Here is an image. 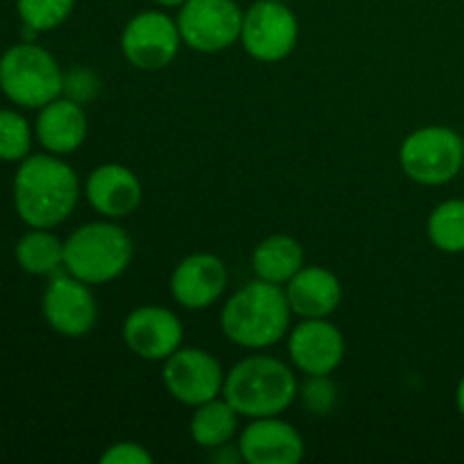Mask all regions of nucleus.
<instances>
[{
  "label": "nucleus",
  "mask_w": 464,
  "mask_h": 464,
  "mask_svg": "<svg viewBox=\"0 0 464 464\" xmlns=\"http://www.w3.org/2000/svg\"><path fill=\"white\" fill-rule=\"evenodd\" d=\"M12 198L16 216L30 229H54L75 211L80 202V179L57 154H30L18 163Z\"/></svg>",
  "instance_id": "1"
},
{
  "label": "nucleus",
  "mask_w": 464,
  "mask_h": 464,
  "mask_svg": "<svg viewBox=\"0 0 464 464\" xmlns=\"http://www.w3.org/2000/svg\"><path fill=\"white\" fill-rule=\"evenodd\" d=\"M290 308L284 285L254 279L225 302L220 324L229 343L243 349H267L285 338Z\"/></svg>",
  "instance_id": "2"
},
{
  "label": "nucleus",
  "mask_w": 464,
  "mask_h": 464,
  "mask_svg": "<svg viewBox=\"0 0 464 464\" xmlns=\"http://www.w3.org/2000/svg\"><path fill=\"white\" fill-rule=\"evenodd\" d=\"M299 383L284 361L266 353L247 356L225 374L222 397L240 417L284 415L297 399Z\"/></svg>",
  "instance_id": "3"
},
{
  "label": "nucleus",
  "mask_w": 464,
  "mask_h": 464,
  "mask_svg": "<svg viewBox=\"0 0 464 464\" xmlns=\"http://www.w3.org/2000/svg\"><path fill=\"white\" fill-rule=\"evenodd\" d=\"M134 243L113 220L82 225L63 240V270L89 285L118 279L130 267Z\"/></svg>",
  "instance_id": "4"
},
{
  "label": "nucleus",
  "mask_w": 464,
  "mask_h": 464,
  "mask_svg": "<svg viewBox=\"0 0 464 464\" xmlns=\"http://www.w3.org/2000/svg\"><path fill=\"white\" fill-rule=\"evenodd\" d=\"M0 91L21 109H41L63 91V71L34 41H18L0 54Z\"/></svg>",
  "instance_id": "5"
},
{
  "label": "nucleus",
  "mask_w": 464,
  "mask_h": 464,
  "mask_svg": "<svg viewBox=\"0 0 464 464\" xmlns=\"http://www.w3.org/2000/svg\"><path fill=\"white\" fill-rule=\"evenodd\" d=\"M464 139L444 125L411 131L399 150V163L408 179L421 186H444L462 172Z\"/></svg>",
  "instance_id": "6"
},
{
  "label": "nucleus",
  "mask_w": 464,
  "mask_h": 464,
  "mask_svg": "<svg viewBox=\"0 0 464 464\" xmlns=\"http://www.w3.org/2000/svg\"><path fill=\"white\" fill-rule=\"evenodd\" d=\"M297 39L299 21L284 0H256L243 12L240 44L256 62H281L293 53Z\"/></svg>",
  "instance_id": "7"
},
{
  "label": "nucleus",
  "mask_w": 464,
  "mask_h": 464,
  "mask_svg": "<svg viewBox=\"0 0 464 464\" xmlns=\"http://www.w3.org/2000/svg\"><path fill=\"white\" fill-rule=\"evenodd\" d=\"M177 25L190 50L222 53L240 41L243 9L236 0H186L177 14Z\"/></svg>",
  "instance_id": "8"
},
{
  "label": "nucleus",
  "mask_w": 464,
  "mask_h": 464,
  "mask_svg": "<svg viewBox=\"0 0 464 464\" xmlns=\"http://www.w3.org/2000/svg\"><path fill=\"white\" fill-rule=\"evenodd\" d=\"M177 18L168 16L161 9H145L127 21L121 34L122 57L139 71H163L175 62L179 45Z\"/></svg>",
  "instance_id": "9"
},
{
  "label": "nucleus",
  "mask_w": 464,
  "mask_h": 464,
  "mask_svg": "<svg viewBox=\"0 0 464 464\" xmlns=\"http://www.w3.org/2000/svg\"><path fill=\"white\" fill-rule=\"evenodd\" d=\"M161 379L168 394L190 408L220 397L225 388V372L216 356L193 347H179L168 356Z\"/></svg>",
  "instance_id": "10"
},
{
  "label": "nucleus",
  "mask_w": 464,
  "mask_h": 464,
  "mask_svg": "<svg viewBox=\"0 0 464 464\" xmlns=\"http://www.w3.org/2000/svg\"><path fill=\"white\" fill-rule=\"evenodd\" d=\"M41 311L50 329L63 338H82L98 322V304L91 285L66 270L50 276L41 297Z\"/></svg>",
  "instance_id": "11"
},
{
  "label": "nucleus",
  "mask_w": 464,
  "mask_h": 464,
  "mask_svg": "<svg viewBox=\"0 0 464 464\" xmlns=\"http://www.w3.org/2000/svg\"><path fill=\"white\" fill-rule=\"evenodd\" d=\"M122 340L134 356L150 362H163L181 347V320L163 306H140L125 317Z\"/></svg>",
  "instance_id": "12"
},
{
  "label": "nucleus",
  "mask_w": 464,
  "mask_h": 464,
  "mask_svg": "<svg viewBox=\"0 0 464 464\" xmlns=\"http://www.w3.org/2000/svg\"><path fill=\"white\" fill-rule=\"evenodd\" d=\"M240 460L247 464H297L306 453L302 433L276 417L252 420L238 438Z\"/></svg>",
  "instance_id": "13"
},
{
  "label": "nucleus",
  "mask_w": 464,
  "mask_h": 464,
  "mask_svg": "<svg viewBox=\"0 0 464 464\" xmlns=\"http://www.w3.org/2000/svg\"><path fill=\"white\" fill-rule=\"evenodd\" d=\"M288 356L302 374H334L344 358V335L326 317L302 320L288 335Z\"/></svg>",
  "instance_id": "14"
},
{
  "label": "nucleus",
  "mask_w": 464,
  "mask_h": 464,
  "mask_svg": "<svg viewBox=\"0 0 464 464\" xmlns=\"http://www.w3.org/2000/svg\"><path fill=\"white\" fill-rule=\"evenodd\" d=\"M227 288V266L216 254L198 252L175 266L170 295L188 311H204L222 297Z\"/></svg>",
  "instance_id": "15"
},
{
  "label": "nucleus",
  "mask_w": 464,
  "mask_h": 464,
  "mask_svg": "<svg viewBox=\"0 0 464 464\" xmlns=\"http://www.w3.org/2000/svg\"><path fill=\"white\" fill-rule=\"evenodd\" d=\"M84 195L95 213L109 220L131 216L143 202V184L121 163H102L89 175Z\"/></svg>",
  "instance_id": "16"
},
{
  "label": "nucleus",
  "mask_w": 464,
  "mask_h": 464,
  "mask_svg": "<svg viewBox=\"0 0 464 464\" xmlns=\"http://www.w3.org/2000/svg\"><path fill=\"white\" fill-rule=\"evenodd\" d=\"M89 134V118L84 104L59 95L39 109L34 121V139L41 148L57 157H66L84 145Z\"/></svg>",
  "instance_id": "17"
},
{
  "label": "nucleus",
  "mask_w": 464,
  "mask_h": 464,
  "mask_svg": "<svg viewBox=\"0 0 464 464\" xmlns=\"http://www.w3.org/2000/svg\"><path fill=\"white\" fill-rule=\"evenodd\" d=\"M284 288L290 308L302 320L334 315L343 302L340 279L320 266H304Z\"/></svg>",
  "instance_id": "18"
},
{
  "label": "nucleus",
  "mask_w": 464,
  "mask_h": 464,
  "mask_svg": "<svg viewBox=\"0 0 464 464\" xmlns=\"http://www.w3.org/2000/svg\"><path fill=\"white\" fill-rule=\"evenodd\" d=\"M304 266H306L304 247L293 236H267L252 252V270L256 279L270 281L276 285L288 284Z\"/></svg>",
  "instance_id": "19"
},
{
  "label": "nucleus",
  "mask_w": 464,
  "mask_h": 464,
  "mask_svg": "<svg viewBox=\"0 0 464 464\" xmlns=\"http://www.w3.org/2000/svg\"><path fill=\"white\" fill-rule=\"evenodd\" d=\"M238 412L225 397H216L195 406L190 417L188 433L198 447L225 449L238 433Z\"/></svg>",
  "instance_id": "20"
},
{
  "label": "nucleus",
  "mask_w": 464,
  "mask_h": 464,
  "mask_svg": "<svg viewBox=\"0 0 464 464\" xmlns=\"http://www.w3.org/2000/svg\"><path fill=\"white\" fill-rule=\"evenodd\" d=\"M18 267L32 276H53L63 270V240L50 229H30L14 247Z\"/></svg>",
  "instance_id": "21"
},
{
  "label": "nucleus",
  "mask_w": 464,
  "mask_h": 464,
  "mask_svg": "<svg viewBox=\"0 0 464 464\" xmlns=\"http://www.w3.org/2000/svg\"><path fill=\"white\" fill-rule=\"evenodd\" d=\"M429 238L440 252L462 254L464 252V199H447L430 211Z\"/></svg>",
  "instance_id": "22"
},
{
  "label": "nucleus",
  "mask_w": 464,
  "mask_h": 464,
  "mask_svg": "<svg viewBox=\"0 0 464 464\" xmlns=\"http://www.w3.org/2000/svg\"><path fill=\"white\" fill-rule=\"evenodd\" d=\"M34 127L16 109H0V161L21 163L32 154Z\"/></svg>",
  "instance_id": "23"
},
{
  "label": "nucleus",
  "mask_w": 464,
  "mask_h": 464,
  "mask_svg": "<svg viewBox=\"0 0 464 464\" xmlns=\"http://www.w3.org/2000/svg\"><path fill=\"white\" fill-rule=\"evenodd\" d=\"M75 9V0H16V14L23 25L36 32L57 30Z\"/></svg>",
  "instance_id": "24"
},
{
  "label": "nucleus",
  "mask_w": 464,
  "mask_h": 464,
  "mask_svg": "<svg viewBox=\"0 0 464 464\" xmlns=\"http://www.w3.org/2000/svg\"><path fill=\"white\" fill-rule=\"evenodd\" d=\"M297 399L313 417H324L338 406V385L329 374H311L299 385Z\"/></svg>",
  "instance_id": "25"
},
{
  "label": "nucleus",
  "mask_w": 464,
  "mask_h": 464,
  "mask_svg": "<svg viewBox=\"0 0 464 464\" xmlns=\"http://www.w3.org/2000/svg\"><path fill=\"white\" fill-rule=\"evenodd\" d=\"M100 80L93 71L89 68H75L71 72H63V91L62 95L75 100L80 104H91L98 98Z\"/></svg>",
  "instance_id": "26"
},
{
  "label": "nucleus",
  "mask_w": 464,
  "mask_h": 464,
  "mask_svg": "<svg viewBox=\"0 0 464 464\" xmlns=\"http://www.w3.org/2000/svg\"><path fill=\"white\" fill-rule=\"evenodd\" d=\"M100 464H152V453L139 442H116L100 456Z\"/></svg>",
  "instance_id": "27"
},
{
  "label": "nucleus",
  "mask_w": 464,
  "mask_h": 464,
  "mask_svg": "<svg viewBox=\"0 0 464 464\" xmlns=\"http://www.w3.org/2000/svg\"><path fill=\"white\" fill-rule=\"evenodd\" d=\"M456 403H458V411H460V415H462V420H464V376L460 379V383H458Z\"/></svg>",
  "instance_id": "28"
},
{
  "label": "nucleus",
  "mask_w": 464,
  "mask_h": 464,
  "mask_svg": "<svg viewBox=\"0 0 464 464\" xmlns=\"http://www.w3.org/2000/svg\"><path fill=\"white\" fill-rule=\"evenodd\" d=\"M154 3L161 5V7H181L186 0H154Z\"/></svg>",
  "instance_id": "29"
},
{
  "label": "nucleus",
  "mask_w": 464,
  "mask_h": 464,
  "mask_svg": "<svg viewBox=\"0 0 464 464\" xmlns=\"http://www.w3.org/2000/svg\"><path fill=\"white\" fill-rule=\"evenodd\" d=\"M462 172H464V154H462Z\"/></svg>",
  "instance_id": "30"
}]
</instances>
